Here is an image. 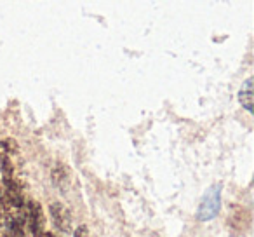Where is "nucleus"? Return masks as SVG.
<instances>
[{"instance_id":"obj_1","label":"nucleus","mask_w":254,"mask_h":237,"mask_svg":"<svg viewBox=\"0 0 254 237\" xmlns=\"http://www.w3.org/2000/svg\"><path fill=\"white\" fill-rule=\"evenodd\" d=\"M46 234V215L37 201L25 204V237H44Z\"/></svg>"},{"instance_id":"obj_2","label":"nucleus","mask_w":254,"mask_h":237,"mask_svg":"<svg viewBox=\"0 0 254 237\" xmlns=\"http://www.w3.org/2000/svg\"><path fill=\"white\" fill-rule=\"evenodd\" d=\"M219 209H221V185H214L202 197L197 209V218L200 222H209L218 216Z\"/></svg>"},{"instance_id":"obj_3","label":"nucleus","mask_w":254,"mask_h":237,"mask_svg":"<svg viewBox=\"0 0 254 237\" xmlns=\"http://www.w3.org/2000/svg\"><path fill=\"white\" fill-rule=\"evenodd\" d=\"M49 215L53 220V225L56 230H60L61 234H70L71 232V215L64 204L61 202H53L49 206Z\"/></svg>"},{"instance_id":"obj_4","label":"nucleus","mask_w":254,"mask_h":237,"mask_svg":"<svg viewBox=\"0 0 254 237\" xmlns=\"http://www.w3.org/2000/svg\"><path fill=\"white\" fill-rule=\"evenodd\" d=\"M253 77H249L242 84L239 91V103L247 110L249 113H253V101H254V91H253Z\"/></svg>"},{"instance_id":"obj_5","label":"nucleus","mask_w":254,"mask_h":237,"mask_svg":"<svg viewBox=\"0 0 254 237\" xmlns=\"http://www.w3.org/2000/svg\"><path fill=\"white\" fill-rule=\"evenodd\" d=\"M73 237H89V229L85 225H78L73 230Z\"/></svg>"},{"instance_id":"obj_6","label":"nucleus","mask_w":254,"mask_h":237,"mask_svg":"<svg viewBox=\"0 0 254 237\" xmlns=\"http://www.w3.org/2000/svg\"><path fill=\"white\" fill-rule=\"evenodd\" d=\"M0 195H2V188H0Z\"/></svg>"}]
</instances>
